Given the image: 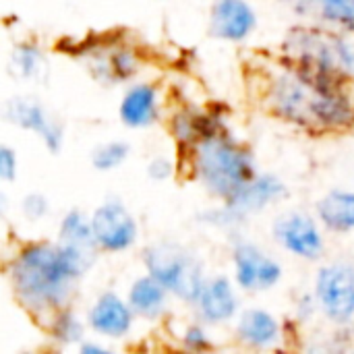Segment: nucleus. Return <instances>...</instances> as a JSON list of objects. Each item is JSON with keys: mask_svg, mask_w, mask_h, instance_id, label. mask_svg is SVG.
Returning a JSON list of instances; mask_svg holds the SVG:
<instances>
[{"mask_svg": "<svg viewBox=\"0 0 354 354\" xmlns=\"http://www.w3.org/2000/svg\"><path fill=\"white\" fill-rule=\"evenodd\" d=\"M95 245L108 253H120L137 243V220L118 201H108L91 214Z\"/></svg>", "mask_w": 354, "mask_h": 354, "instance_id": "39448f33", "label": "nucleus"}, {"mask_svg": "<svg viewBox=\"0 0 354 354\" xmlns=\"http://www.w3.org/2000/svg\"><path fill=\"white\" fill-rule=\"evenodd\" d=\"M0 178L12 183L17 178V156L8 145L0 147Z\"/></svg>", "mask_w": 354, "mask_h": 354, "instance_id": "cd10ccee", "label": "nucleus"}, {"mask_svg": "<svg viewBox=\"0 0 354 354\" xmlns=\"http://www.w3.org/2000/svg\"><path fill=\"white\" fill-rule=\"evenodd\" d=\"M183 342L191 351H205V348H209V338H207V334H205V330L201 326H189L185 330Z\"/></svg>", "mask_w": 354, "mask_h": 354, "instance_id": "c85d7f7f", "label": "nucleus"}, {"mask_svg": "<svg viewBox=\"0 0 354 354\" xmlns=\"http://www.w3.org/2000/svg\"><path fill=\"white\" fill-rule=\"evenodd\" d=\"M257 25L255 10L245 0H216L209 15V31L224 41H243Z\"/></svg>", "mask_w": 354, "mask_h": 354, "instance_id": "9d476101", "label": "nucleus"}, {"mask_svg": "<svg viewBox=\"0 0 354 354\" xmlns=\"http://www.w3.org/2000/svg\"><path fill=\"white\" fill-rule=\"evenodd\" d=\"M12 64L25 79H41L46 75V58L33 44H19L12 54Z\"/></svg>", "mask_w": 354, "mask_h": 354, "instance_id": "aec40b11", "label": "nucleus"}, {"mask_svg": "<svg viewBox=\"0 0 354 354\" xmlns=\"http://www.w3.org/2000/svg\"><path fill=\"white\" fill-rule=\"evenodd\" d=\"M286 193L284 183L276 174L253 176L243 189H239L230 199H226V209L236 218H245L247 214H257L270 203L278 201Z\"/></svg>", "mask_w": 354, "mask_h": 354, "instance_id": "9b49d317", "label": "nucleus"}, {"mask_svg": "<svg viewBox=\"0 0 354 354\" xmlns=\"http://www.w3.org/2000/svg\"><path fill=\"white\" fill-rule=\"evenodd\" d=\"M172 170H174L172 162H170L168 158H164V156H158V158H153V160L147 164V174H149V178H153V180H166V178L172 174Z\"/></svg>", "mask_w": 354, "mask_h": 354, "instance_id": "c756f323", "label": "nucleus"}, {"mask_svg": "<svg viewBox=\"0 0 354 354\" xmlns=\"http://www.w3.org/2000/svg\"><path fill=\"white\" fill-rule=\"evenodd\" d=\"M120 120L131 129L149 127L158 118V89L149 83L133 85L120 102Z\"/></svg>", "mask_w": 354, "mask_h": 354, "instance_id": "2eb2a0df", "label": "nucleus"}, {"mask_svg": "<svg viewBox=\"0 0 354 354\" xmlns=\"http://www.w3.org/2000/svg\"><path fill=\"white\" fill-rule=\"evenodd\" d=\"M172 135L180 143H197V116H191L187 112H178L172 118Z\"/></svg>", "mask_w": 354, "mask_h": 354, "instance_id": "393cba45", "label": "nucleus"}, {"mask_svg": "<svg viewBox=\"0 0 354 354\" xmlns=\"http://www.w3.org/2000/svg\"><path fill=\"white\" fill-rule=\"evenodd\" d=\"M334 52L340 71L346 77H354V39H344L340 35H334Z\"/></svg>", "mask_w": 354, "mask_h": 354, "instance_id": "a878e982", "label": "nucleus"}, {"mask_svg": "<svg viewBox=\"0 0 354 354\" xmlns=\"http://www.w3.org/2000/svg\"><path fill=\"white\" fill-rule=\"evenodd\" d=\"M234 280L243 290H270L282 280V266L253 243H239L232 253Z\"/></svg>", "mask_w": 354, "mask_h": 354, "instance_id": "423d86ee", "label": "nucleus"}, {"mask_svg": "<svg viewBox=\"0 0 354 354\" xmlns=\"http://www.w3.org/2000/svg\"><path fill=\"white\" fill-rule=\"evenodd\" d=\"M95 261L93 247L68 243H29L10 266V282L17 299L31 311L62 309L77 280H81Z\"/></svg>", "mask_w": 354, "mask_h": 354, "instance_id": "f257e3e1", "label": "nucleus"}, {"mask_svg": "<svg viewBox=\"0 0 354 354\" xmlns=\"http://www.w3.org/2000/svg\"><path fill=\"white\" fill-rule=\"evenodd\" d=\"M135 73H137V58H135V54L129 52V50H114V52L108 54L102 75H108L112 81H127Z\"/></svg>", "mask_w": 354, "mask_h": 354, "instance_id": "b1692460", "label": "nucleus"}, {"mask_svg": "<svg viewBox=\"0 0 354 354\" xmlns=\"http://www.w3.org/2000/svg\"><path fill=\"white\" fill-rule=\"evenodd\" d=\"M133 315L135 311L131 309L129 301H122L114 292H104L89 309L87 322L95 334L108 338H122L133 328Z\"/></svg>", "mask_w": 354, "mask_h": 354, "instance_id": "f8f14e48", "label": "nucleus"}, {"mask_svg": "<svg viewBox=\"0 0 354 354\" xmlns=\"http://www.w3.org/2000/svg\"><path fill=\"white\" fill-rule=\"evenodd\" d=\"M322 19L354 31V0H319Z\"/></svg>", "mask_w": 354, "mask_h": 354, "instance_id": "5701e85b", "label": "nucleus"}, {"mask_svg": "<svg viewBox=\"0 0 354 354\" xmlns=\"http://www.w3.org/2000/svg\"><path fill=\"white\" fill-rule=\"evenodd\" d=\"M143 261L147 272L162 282L168 292L180 297L183 301L195 305L203 286V268L197 257H193L189 251H185L178 245L172 243H160L143 253Z\"/></svg>", "mask_w": 354, "mask_h": 354, "instance_id": "7ed1b4c3", "label": "nucleus"}, {"mask_svg": "<svg viewBox=\"0 0 354 354\" xmlns=\"http://www.w3.org/2000/svg\"><path fill=\"white\" fill-rule=\"evenodd\" d=\"M197 309L203 322L207 324H226L236 315L239 299L234 295V288L228 278L218 276L214 280H207L199 299Z\"/></svg>", "mask_w": 354, "mask_h": 354, "instance_id": "4468645a", "label": "nucleus"}, {"mask_svg": "<svg viewBox=\"0 0 354 354\" xmlns=\"http://www.w3.org/2000/svg\"><path fill=\"white\" fill-rule=\"evenodd\" d=\"M311 114L313 124L330 129H346L354 124V104L340 85H315Z\"/></svg>", "mask_w": 354, "mask_h": 354, "instance_id": "ddd939ff", "label": "nucleus"}, {"mask_svg": "<svg viewBox=\"0 0 354 354\" xmlns=\"http://www.w3.org/2000/svg\"><path fill=\"white\" fill-rule=\"evenodd\" d=\"M129 151H131L129 143H124V141H108V143L100 145L97 149H93L91 164L100 172H110V170L118 168L129 158Z\"/></svg>", "mask_w": 354, "mask_h": 354, "instance_id": "412c9836", "label": "nucleus"}, {"mask_svg": "<svg viewBox=\"0 0 354 354\" xmlns=\"http://www.w3.org/2000/svg\"><path fill=\"white\" fill-rule=\"evenodd\" d=\"M81 353L83 354H102V353H108L104 346H100V344H81Z\"/></svg>", "mask_w": 354, "mask_h": 354, "instance_id": "7c9ffc66", "label": "nucleus"}, {"mask_svg": "<svg viewBox=\"0 0 354 354\" xmlns=\"http://www.w3.org/2000/svg\"><path fill=\"white\" fill-rule=\"evenodd\" d=\"M317 218L334 232L354 230V191H330L317 203Z\"/></svg>", "mask_w": 354, "mask_h": 354, "instance_id": "a211bd4d", "label": "nucleus"}, {"mask_svg": "<svg viewBox=\"0 0 354 354\" xmlns=\"http://www.w3.org/2000/svg\"><path fill=\"white\" fill-rule=\"evenodd\" d=\"M274 239L301 259H319L324 253V236L315 220L301 212H290L274 222Z\"/></svg>", "mask_w": 354, "mask_h": 354, "instance_id": "0eeeda50", "label": "nucleus"}, {"mask_svg": "<svg viewBox=\"0 0 354 354\" xmlns=\"http://www.w3.org/2000/svg\"><path fill=\"white\" fill-rule=\"evenodd\" d=\"M6 118L12 124L21 127L25 131L37 133L44 139V143H46V147L50 151H54V153L60 151L62 137H64L62 127L56 120H52V116L46 112V108L37 100H33V97H17V100H12L6 106Z\"/></svg>", "mask_w": 354, "mask_h": 354, "instance_id": "1a4fd4ad", "label": "nucleus"}, {"mask_svg": "<svg viewBox=\"0 0 354 354\" xmlns=\"http://www.w3.org/2000/svg\"><path fill=\"white\" fill-rule=\"evenodd\" d=\"M313 97L315 85H311L297 71L282 75L272 87V104L278 116L295 124H313Z\"/></svg>", "mask_w": 354, "mask_h": 354, "instance_id": "6e6552de", "label": "nucleus"}, {"mask_svg": "<svg viewBox=\"0 0 354 354\" xmlns=\"http://www.w3.org/2000/svg\"><path fill=\"white\" fill-rule=\"evenodd\" d=\"M21 212L31 222L41 220L48 214V199L44 195H39V193H29L21 203Z\"/></svg>", "mask_w": 354, "mask_h": 354, "instance_id": "bb28decb", "label": "nucleus"}, {"mask_svg": "<svg viewBox=\"0 0 354 354\" xmlns=\"http://www.w3.org/2000/svg\"><path fill=\"white\" fill-rule=\"evenodd\" d=\"M236 336L247 346L270 348L280 340V324L263 309H247L239 319Z\"/></svg>", "mask_w": 354, "mask_h": 354, "instance_id": "dca6fc26", "label": "nucleus"}, {"mask_svg": "<svg viewBox=\"0 0 354 354\" xmlns=\"http://www.w3.org/2000/svg\"><path fill=\"white\" fill-rule=\"evenodd\" d=\"M315 297L328 319L348 324L354 317V268L348 263H330L317 272Z\"/></svg>", "mask_w": 354, "mask_h": 354, "instance_id": "20e7f679", "label": "nucleus"}, {"mask_svg": "<svg viewBox=\"0 0 354 354\" xmlns=\"http://www.w3.org/2000/svg\"><path fill=\"white\" fill-rule=\"evenodd\" d=\"M193 166L201 185L222 199H230L255 176V164L249 149L226 133L197 141Z\"/></svg>", "mask_w": 354, "mask_h": 354, "instance_id": "f03ea898", "label": "nucleus"}, {"mask_svg": "<svg viewBox=\"0 0 354 354\" xmlns=\"http://www.w3.org/2000/svg\"><path fill=\"white\" fill-rule=\"evenodd\" d=\"M52 338L60 344H75V342L83 340L81 319L73 311L60 309L58 315L54 317V324H52Z\"/></svg>", "mask_w": 354, "mask_h": 354, "instance_id": "4be33fe9", "label": "nucleus"}, {"mask_svg": "<svg viewBox=\"0 0 354 354\" xmlns=\"http://www.w3.org/2000/svg\"><path fill=\"white\" fill-rule=\"evenodd\" d=\"M168 301V288L158 282L151 274L141 276L133 282L129 290V305L135 315L145 319H156L164 313Z\"/></svg>", "mask_w": 354, "mask_h": 354, "instance_id": "f3484780", "label": "nucleus"}, {"mask_svg": "<svg viewBox=\"0 0 354 354\" xmlns=\"http://www.w3.org/2000/svg\"><path fill=\"white\" fill-rule=\"evenodd\" d=\"M58 236H60V243L97 249L95 236H93V228H91V218L87 220L85 214H81L79 209H71L62 218L60 228H58Z\"/></svg>", "mask_w": 354, "mask_h": 354, "instance_id": "6ab92c4d", "label": "nucleus"}]
</instances>
